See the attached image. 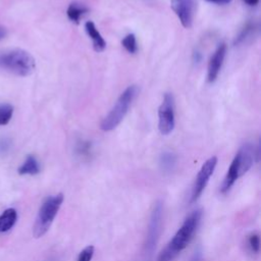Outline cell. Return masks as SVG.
I'll use <instances>...</instances> for the list:
<instances>
[{
	"label": "cell",
	"instance_id": "cell-3",
	"mask_svg": "<svg viewBox=\"0 0 261 261\" xmlns=\"http://www.w3.org/2000/svg\"><path fill=\"white\" fill-rule=\"evenodd\" d=\"M139 89L136 85L128 86L119 96L114 106L108 112V114L101 121L100 127L104 132H109L114 129L124 118L128 111V108L138 95Z\"/></svg>",
	"mask_w": 261,
	"mask_h": 261
},
{
	"label": "cell",
	"instance_id": "cell-16",
	"mask_svg": "<svg viewBox=\"0 0 261 261\" xmlns=\"http://www.w3.org/2000/svg\"><path fill=\"white\" fill-rule=\"evenodd\" d=\"M13 114V107L8 103H0V125L7 124Z\"/></svg>",
	"mask_w": 261,
	"mask_h": 261
},
{
	"label": "cell",
	"instance_id": "cell-2",
	"mask_svg": "<svg viewBox=\"0 0 261 261\" xmlns=\"http://www.w3.org/2000/svg\"><path fill=\"white\" fill-rule=\"evenodd\" d=\"M255 149L254 146L250 143L244 144L239 151L237 152L234 158L232 159L228 170L225 174V177L221 184L220 192L226 193L233 186L236 180L244 175L253 165L255 158Z\"/></svg>",
	"mask_w": 261,
	"mask_h": 261
},
{
	"label": "cell",
	"instance_id": "cell-9",
	"mask_svg": "<svg viewBox=\"0 0 261 261\" xmlns=\"http://www.w3.org/2000/svg\"><path fill=\"white\" fill-rule=\"evenodd\" d=\"M170 6L178 17L184 28L190 29L193 24L196 1L195 0H170Z\"/></svg>",
	"mask_w": 261,
	"mask_h": 261
},
{
	"label": "cell",
	"instance_id": "cell-8",
	"mask_svg": "<svg viewBox=\"0 0 261 261\" xmlns=\"http://www.w3.org/2000/svg\"><path fill=\"white\" fill-rule=\"evenodd\" d=\"M216 164H217V157L212 156L209 159H207L204 162V164L202 165L201 169L199 170V172L197 174L195 182L193 185L191 199H190L191 203L196 202L202 195L204 189L206 188V186L209 181V178L211 177V175L213 174V172L215 170Z\"/></svg>",
	"mask_w": 261,
	"mask_h": 261
},
{
	"label": "cell",
	"instance_id": "cell-13",
	"mask_svg": "<svg viewBox=\"0 0 261 261\" xmlns=\"http://www.w3.org/2000/svg\"><path fill=\"white\" fill-rule=\"evenodd\" d=\"M17 220V212L14 208H8L0 214V232L10 230Z\"/></svg>",
	"mask_w": 261,
	"mask_h": 261
},
{
	"label": "cell",
	"instance_id": "cell-22",
	"mask_svg": "<svg viewBox=\"0 0 261 261\" xmlns=\"http://www.w3.org/2000/svg\"><path fill=\"white\" fill-rule=\"evenodd\" d=\"M191 261H203V257H202V251L200 248H197L191 258Z\"/></svg>",
	"mask_w": 261,
	"mask_h": 261
},
{
	"label": "cell",
	"instance_id": "cell-1",
	"mask_svg": "<svg viewBox=\"0 0 261 261\" xmlns=\"http://www.w3.org/2000/svg\"><path fill=\"white\" fill-rule=\"evenodd\" d=\"M202 218V210L193 211L184 221L181 226L175 232L174 237L168 243L166 248L160 253L158 261H171L179 252H181L191 242Z\"/></svg>",
	"mask_w": 261,
	"mask_h": 261
},
{
	"label": "cell",
	"instance_id": "cell-25",
	"mask_svg": "<svg viewBox=\"0 0 261 261\" xmlns=\"http://www.w3.org/2000/svg\"><path fill=\"white\" fill-rule=\"evenodd\" d=\"M5 36H6V30H5V28L0 27V40H2L3 38H5Z\"/></svg>",
	"mask_w": 261,
	"mask_h": 261
},
{
	"label": "cell",
	"instance_id": "cell-18",
	"mask_svg": "<svg viewBox=\"0 0 261 261\" xmlns=\"http://www.w3.org/2000/svg\"><path fill=\"white\" fill-rule=\"evenodd\" d=\"M248 247L252 253H258L260 249V238L258 233H251L247 240Z\"/></svg>",
	"mask_w": 261,
	"mask_h": 261
},
{
	"label": "cell",
	"instance_id": "cell-19",
	"mask_svg": "<svg viewBox=\"0 0 261 261\" xmlns=\"http://www.w3.org/2000/svg\"><path fill=\"white\" fill-rule=\"evenodd\" d=\"M254 30V24H252V23H248L242 31H241V33H240V35L237 37V39H236V42H234V44L237 45V44H240V43H243L244 42V40H246L247 38H248V36H250L251 35V33H252V31Z\"/></svg>",
	"mask_w": 261,
	"mask_h": 261
},
{
	"label": "cell",
	"instance_id": "cell-14",
	"mask_svg": "<svg viewBox=\"0 0 261 261\" xmlns=\"http://www.w3.org/2000/svg\"><path fill=\"white\" fill-rule=\"evenodd\" d=\"M40 172V164L37 160V158L33 155H29L24 162L19 166L18 168V173L23 175V174H30V175H35Z\"/></svg>",
	"mask_w": 261,
	"mask_h": 261
},
{
	"label": "cell",
	"instance_id": "cell-20",
	"mask_svg": "<svg viewBox=\"0 0 261 261\" xmlns=\"http://www.w3.org/2000/svg\"><path fill=\"white\" fill-rule=\"evenodd\" d=\"M93 255H94V247L87 246L85 249L81 251L76 261H91L93 258Z\"/></svg>",
	"mask_w": 261,
	"mask_h": 261
},
{
	"label": "cell",
	"instance_id": "cell-24",
	"mask_svg": "<svg viewBox=\"0 0 261 261\" xmlns=\"http://www.w3.org/2000/svg\"><path fill=\"white\" fill-rule=\"evenodd\" d=\"M245 3H247L248 5H251V6H254V5H257L259 0H244Z\"/></svg>",
	"mask_w": 261,
	"mask_h": 261
},
{
	"label": "cell",
	"instance_id": "cell-15",
	"mask_svg": "<svg viewBox=\"0 0 261 261\" xmlns=\"http://www.w3.org/2000/svg\"><path fill=\"white\" fill-rule=\"evenodd\" d=\"M176 157L171 152H164L160 157V165L164 171H171L175 165Z\"/></svg>",
	"mask_w": 261,
	"mask_h": 261
},
{
	"label": "cell",
	"instance_id": "cell-12",
	"mask_svg": "<svg viewBox=\"0 0 261 261\" xmlns=\"http://www.w3.org/2000/svg\"><path fill=\"white\" fill-rule=\"evenodd\" d=\"M89 12V8L77 1H73L71 2L66 10V14L67 17L69 18V20H71L74 23H80L81 19Z\"/></svg>",
	"mask_w": 261,
	"mask_h": 261
},
{
	"label": "cell",
	"instance_id": "cell-17",
	"mask_svg": "<svg viewBox=\"0 0 261 261\" xmlns=\"http://www.w3.org/2000/svg\"><path fill=\"white\" fill-rule=\"evenodd\" d=\"M121 45L123 48L130 54H135L138 51V44L135 34H127L121 41Z\"/></svg>",
	"mask_w": 261,
	"mask_h": 261
},
{
	"label": "cell",
	"instance_id": "cell-6",
	"mask_svg": "<svg viewBox=\"0 0 261 261\" xmlns=\"http://www.w3.org/2000/svg\"><path fill=\"white\" fill-rule=\"evenodd\" d=\"M174 124V99L172 94L165 93L158 109L159 132L164 136L169 135L173 130Z\"/></svg>",
	"mask_w": 261,
	"mask_h": 261
},
{
	"label": "cell",
	"instance_id": "cell-4",
	"mask_svg": "<svg viewBox=\"0 0 261 261\" xmlns=\"http://www.w3.org/2000/svg\"><path fill=\"white\" fill-rule=\"evenodd\" d=\"M34 57L27 51L14 49L0 54V67L17 75L25 76L35 69Z\"/></svg>",
	"mask_w": 261,
	"mask_h": 261
},
{
	"label": "cell",
	"instance_id": "cell-7",
	"mask_svg": "<svg viewBox=\"0 0 261 261\" xmlns=\"http://www.w3.org/2000/svg\"><path fill=\"white\" fill-rule=\"evenodd\" d=\"M162 212H163L162 203L157 202L151 214L146 244H145V254L147 258H150L152 256L154 249L156 247V244L160 234V229H161L160 227H161V220H162Z\"/></svg>",
	"mask_w": 261,
	"mask_h": 261
},
{
	"label": "cell",
	"instance_id": "cell-5",
	"mask_svg": "<svg viewBox=\"0 0 261 261\" xmlns=\"http://www.w3.org/2000/svg\"><path fill=\"white\" fill-rule=\"evenodd\" d=\"M63 199V194H57L48 197L43 202L39 209L33 228V233L35 238H41L48 231L62 205Z\"/></svg>",
	"mask_w": 261,
	"mask_h": 261
},
{
	"label": "cell",
	"instance_id": "cell-23",
	"mask_svg": "<svg viewBox=\"0 0 261 261\" xmlns=\"http://www.w3.org/2000/svg\"><path fill=\"white\" fill-rule=\"evenodd\" d=\"M211 3H215V4H220V5H224V4H228L231 2V0H207Z\"/></svg>",
	"mask_w": 261,
	"mask_h": 261
},
{
	"label": "cell",
	"instance_id": "cell-21",
	"mask_svg": "<svg viewBox=\"0 0 261 261\" xmlns=\"http://www.w3.org/2000/svg\"><path fill=\"white\" fill-rule=\"evenodd\" d=\"M76 153L82 157H88L91 154V144L89 142H80L76 147Z\"/></svg>",
	"mask_w": 261,
	"mask_h": 261
},
{
	"label": "cell",
	"instance_id": "cell-11",
	"mask_svg": "<svg viewBox=\"0 0 261 261\" xmlns=\"http://www.w3.org/2000/svg\"><path fill=\"white\" fill-rule=\"evenodd\" d=\"M85 30L88 34V36L91 38L92 43H93V47L94 50L96 52H102L104 51V49L106 48V42L104 40V38L102 37V35L99 33V31L97 30L95 23L91 20H88L85 23Z\"/></svg>",
	"mask_w": 261,
	"mask_h": 261
},
{
	"label": "cell",
	"instance_id": "cell-10",
	"mask_svg": "<svg viewBox=\"0 0 261 261\" xmlns=\"http://www.w3.org/2000/svg\"><path fill=\"white\" fill-rule=\"evenodd\" d=\"M226 54V45L224 43L220 44L217 49L214 51L210 60L208 62L207 68V80L209 83H213L216 81L221 66L223 64V60Z\"/></svg>",
	"mask_w": 261,
	"mask_h": 261
}]
</instances>
